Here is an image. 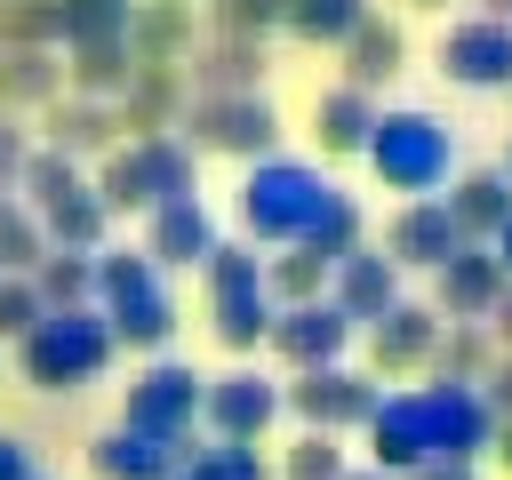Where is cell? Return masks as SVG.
I'll use <instances>...</instances> for the list:
<instances>
[{
  "label": "cell",
  "instance_id": "6da1fadb",
  "mask_svg": "<svg viewBox=\"0 0 512 480\" xmlns=\"http://www.w3.org/2000/svg\"><path fill=\"white\" fill-rule=\"evenodd\" d=\"M328 208H336V184L312 160H256L240 184V224L256 240H280V248H304Z\"/></svg>",
  "mask_w": 512,
  "mask_h": 480
},
{
  "label": "cell",
  "instance_id": "7a4b0ae2",
  "mask_svg": "<svg viewBox=\"0 0 512 480\" xmlns=\"http://www.w3.org/2000/svg\"><path fill=\"white\" fill-rule=\"evenodd\" d=\"M368 168H376L392 192L432 200V192L456 176V136H448V120H432V112H376Z\"/></svg>",
  "mask_w": 512,
  "mask_h": 480
},
{
  "label": "cell",
  "instance_id": "3957f363",
  "mask_svg": "<svg viewBox=\"0 0 512 480\" xmlns=\"http://www.w3.org/2000/svg\"><path fill=\"white\" fill-rule=\"evenodd\" d=\"M208 312H216V336H224L232 352L264 344V336H272L264 256H248V248H224V240H216V256H208Z\"/></svg>",
  "mask_w": 512,
  "mask_h": 480
},
{
  "label": "cell",
  "instance_id": "277c9868",
  "mask_svg": "<svg viewBox=\"0 0 512 480\" xmlns=\"http://www.w3.org/2000/svg\"><path fill=\"white\" fill-rule=\"evenodd\" d=\"M96 288H104V320H112V336H128V344H160L168 328H176V304H168V288H160V272L136 256V248H112L104 264H96Z\"/></svg>",
  "mask_w": 512,
  "mask_h": 480
},
{
  "label": "cell",
  "instance_id": "5b68a950",
  "mask_svg": "<svg viewBox=\"0 0 512 480\" xmlns=\"http://www.w3.org/2000/svg\"><path fill=\"white\" fill-rule=\"evenodd\" d=\"M280 400H288V408H296L312 432H344V424H368L384 392H376V376H352V368L336 360V368H304V376H296Z\"/></svg>",
  "mask_w": 512,
  "mask_h": 480
},
{
  "label": "cell",
  "instance_id": "8992f818",
  "mask_svg": "<svg viewBox=\"0 0 512 480\" xmlns=\"http://www.w3.org/2000/svg\"><path fill=\"white\" fill-rule=\"evenodd\" d=\"M104 352H112V328L96 312H56L32 336V376L40 384H80L88 368H104Z\"/></svg>",
  "mask_w": 512,
  "mask_h": 480
},
{
  "label": "cell",
  "instance_id": "52a82bcc",
  "mask_svg": "<svg viewBox=\"0 0 512 480\" xmlns=\"http://www.w3.org/2000/svg\"><path fill=\"white\" fill-rule=\"evenodd\" d=\"M200 416V376L192 368H144L136 376V392H128V432H144V440H168V448H184V424Z\"/></svg>",
  "mask_w": 512,
  "mask_h": 480
},
{
  "label": "cell",
  "instance_id": "ba28073f",
  "mask_svg": "<svg viewBox=\"0 0 512 480\" xmlns=\"http://www.w3.org/2000/svg\"><path fill=\"white\" fill-rule=\"evenodd\" d=\"M280 408H288V400H280L272 376H256V368H232V376H216V384L200 392L208 432H216V440H240V448H256V432H272Z\"/></svg>",
  "mask_w": 512,
  "mask_h": 480
},
{
  "label": "cell",
  "instance_id": "9c48e42d",
  "mask_svg": "<svg viewBox=\"0 0 512 480\" xmlns=\"http://www.w3.org/2000/svg\"><path fill=\"white\" fill-rule=\"evenodd\" d=\"M440 72L464 88H512V24L504 16H464L440 40Z\"/></svg>",
  "mask_w": 512,
  "mask_h": 480
},
{
  "label": "cell",
  "instance_id": "30bf717a",
  "mask_svg": "<svg viewBox=\"0 0 512 480\" xmlns=\"http://www.w3.org/2000/svg\"><path fill=\"white\" fill-rule=\"evenodd\" d=\"M344 344H352V320H344L328 296H320V304H288V312H272V352L296 360V368H336Z\"/></svg>",
  "mask_w": 512,
  "mask_h": 480
},
{
  "label": "cell",
  "instance_id": "8fae6325",
  "mask_svg": "<svg viewBox=\"0 0 512 480\" xmlns=\"http://www.w3.org/2000/svg\"><path fill=\"white\" fill-rule=\"evenodd\" d=\"M504 288H512V272H504L496 248H480V240H464V248L440 264V312H456V320H496Z\"/></svg>",
  "mask_w": 512,
  "mask_h": 480
},
{
  "label": "cell",
  "instance_id": "7c38bea8",
  "mask_svg": "<svg viewBox=\"0 0 512 480\" xmlns=\"http://www.w3.org/2000/svg\"><path fill=\"white\" fill-rule=\"evenodd\" d=\"M336 312L352 320V328H376L392 304H400V264L392 256H376V248H352V256H336Z\"/></svg>",
  "mask_w": 512,
  "mask_h": 480
},
{
  "label": "cell",
  "instance_id": "4fadbf2b",
  "mask_svg": "<svg viewBox=\"0 0 512 480\" xmlns=\"http://www.w3.org/2000/svg\"><path fill=\"white\" fill-rule=\"evenodd\" d=\"M440 352V320L424 304H392L376 328H368V368L376 376H408V368H432Z\"/></svg>",
  "mask_w": 512,
  "mask_h": 480
},
{
  "label": "cell",
  "instance_id": "5bb4252c",
  "mask_svg": "<svg viewBox=\"0 0 512 480\" xmlns=\"http://www.w3.org/2000/svg\"><path fill=\"white\" fill-rule=\"evenodd\" d=\"M464 248V232H456V216H448V200H408L400 216H392V232H384V256L392 264H448Z\"/></svg>",
  "mask_w": 512,
  "mask_h": 480
},
{
  "label": "cell",
  "instance_id": "9a60e30c",
  "mask_svg": "<svg viewBox=\"0 0 512 480\" xmlns=\"http://www.w3.org/2000/svg\"><path fill=\"white\" fill-rule=\"evenodd\" d=\"M272 104L248 88V96H208L200 104V144H216V152H272Z\"/></svg>",
  "mask_w": 512,
  "mask_h": 480
},
{
  "label": "cell",
  "instance_id": "2e32d148",
  "mask_svg": "<svg viewBox=\"0 0 512 480\" xmlns=\"http://www.w3.org/2000/svg\"><path fill=\"white\" fill-rule=\"evenodd\" d=\"M448 216H456L464 240H480V232L496 240V232L512 224V176H504V168H472V176L448 192Z\"/></svg>",
  "mask_w": 512,
  "mask_h": 480
},
{
  "label": "cell",
  "instance_id": "e0dca14e",
  "mask_svg": "<svg viewBox=\"0 0 512 480\" xmlns=\"http://www.w3.org/2000/svg\"><path fill=\"white\" fill-rule=\"evenodd\" d=\"M152 256H160V264H208V256H216V224H208V208H200V200H168V208H152Z\"/></svg>",
  "mask_w": 512,
  "mask_h": 480
},
{
  "label": "cell",
  "instance_id": "ac0fdd59",
  "mask_svg": "<svg viewBox=\"0 0 512 480\" xmlns=\"http://www.w3.org/2000/svg\"><path fill=\"white\" fill-rule=\"evenodd\" d=\"M176 464H184V448L144 440V432H112V440H96V472H104V480H176Z\"/></svg>",
  "mask_w": 512,
  "mask_h": 480
},
{
  "label": "cell",
  "instance_id": "d6986e66",
  "mask_svg": "<svg viewBox=\"0 0 512 480\" xmlns=\"http://www.w3.org/2000/svg\"><path fill=\"white\" fill-rule=\"evenodd\" d=\"M312 136H320V152H368V136H376V112H368V96L344 80V88H328L320 96V112H312Z\"/></svg>",
  "mask_w": 512,
  "mask_h": 480
},
{
  "label": "cell",
  "instance_id": "ffe728a7",
  "mask_svg": "<svg viewBox=\"0 0 512 480\" xmlns=\"http://www.w3.org/2000/svg\"><path fill=\"white\" fill-rule=\"evenodd\" d=\"M400 56H408V40H400V24H384V16H368L352 40H344V72H352V88L368 96L376 80H392L400 72Z\"/></svg>",
  "mask_w": 512,
  "mask_h": 480
},
{
  "label": "cell",
  "instance_id": "44dd1931",
  "mask_svg": "<svg viewBox=\"0 0 512 480\" xmlns=\"http://www.w3.org/2000/svg\"><path fill=\"white\" fill-rule=\"evenodd\" d=\"M336 280V264L320 256V248H288V256H272L264 264V296L288 312V304H320V288Z\"/></svg>",
  "mask_w": 512,
  "mask_h": 480
},
{
  "label": "cell",
  "instance_id": "7402d4cb",
  "mask_svg": "<svg viewBox=\"0 0 512 480\" xmlns=\"http://www.w3.org/2000/svg\"><path fill=\"white\" fill-rule=\"evenodd\" d=\"M184 40H192V16L176 0H144L136 24H128V56H144V64H168Z\"/></svg>",
  "mask_w": 512,
  "mask_h": 480
},
{
  "label": "cell",
  "instance_id": "603a6c76",
  "mask_svg": "<svg viewBox=\"0 0 512 480\" xmlns=\"http://www.w3.org/2000/svg\"><path fill=\"white\" fill-rule=\"evenodd\" d=\"M432 368H440V384H480V376L496 368V344H488V328H480V320H456V328H440V352H432Z\"/></svg>",
  "mask_w": 512,
  "mask_h": 480
},
{
  "label": "cell",
  "instance_id": "cb8c5ba5",
  "mask_svg": "<svg viewBox=\"0 0 512 480\" xmlns=\"http://www.w3.org/2000/svg\"><path fill=\"white\" fill-rule=\"evenodd\" d=\"M360 24H368L360 0H288V32H304V40H352Z\"/></svg>",
  "mask_w": 512,
  "mask_h": 480
},
{
  "label": "cell",
  "instance_id": "d4e9b609",
  "mask_svg": "<svg viewBox=\"0 0 512 480\" xmlns=\"http://www.w3.org/2000/svg\"><path fill=\"white\" fill-rule=\"evenodd\" d=\"M136 24V0H64V32L88 48V40H128Z\"/></svg>",
  "mask_w": 512,
  "mask_h": 480
},
{
  "label": "cell",
  "instance_id": "484cf974",
  "mask_svg": "<svg viewBox=\"0 0 512 480\" xmlns=\"http://www.w3.org/2000/svg\"><path fill=\"white\" fill-rule=\"evenodd\" d=\"M176 480H272V472H264V456H256V448L216 440V448H200L192 464H176Z\"/></svg>",
  "mask_w": 512,
  "mask_h": 480
},
{
  "label": "cell",
  "instance_id": "4316f807",
  "mask_svg": "<svg viewBox=\"0 0 512 480\" xmlns=\"http://www.w3.org/2000/svg\"><path fill=\"white\" fill-rule=\"evenodd\" d=\"M280 480H344V448H336V432H304V440L288 448Z\"/></svg>",
  "mask_w": 512,
  "mask_h": 480
},
{
  "label": "cell",
  "instance_id": "83f0119b",
  "mask_svg": "<svg viewBox=\"0 0 512 480\" xmlns=\"http://www.w3.org/2000/svg\"><path fill=\"white\" fill-rule=\"evenodd\" d=\"M216 24H224L232 40H248V32H264V24H288V0H216Z\"/></svg>",
  "mask_w": 512,
  "mask_h": 480
},
{
  "label": "cell",
  "instance_id": "f1b7e54d",
  "mask_svg": "<svg viewBox=\"0 0 512 480\" xmlns=\"http://www.w3.org/2000/svg\"><path fill=\"white\" fill-rule=\"evenodd\" d=\"M0 88H8V96H48V88H56V72H48V56H32V48H24V56H8Z\"/></svg>",
  "mask_w": 512,
  "mask_h": 480
},
{
  "label": "cell",
  "instance_id": "f546056e",
  "mask_svg": "<svg viewBox=\"0 0 512 480\" xmlns=\"http://www.w3.org/2000/svg\"><path fill=\"white\" fill-rule=\"evenodd\" d=\"M480 400L496 408V424H512V352H504V360H496V368L480 376Z\"/></svg>",
  "mask_w": 512,
  "mask_h": 480
},
{
  "label": "cell",
  "instance_id": "4dcf8cb0",
  "mask_svg": "<svg viewBox=\"0 0 512 480\" xmlns=\"http://www.w3.org/2000/svg\"><path fill=\"white\" fill-rule=\"evenodd\" d=\"M408 480H472V464H456V456H440V464H424V472H408Z\"/></svg>",
  "mask_w": 512,
  "mask_h": 480
},
{
  "label": "cell",
  "instance_id": "1f68e13d",
  "mask_svg": "<svg viewBox=\"0 0 512 480\" xmlns=\"http://www.w3.org/2000/svg\"><path fill=\"white\" fill-rule=\"evenodd\" d=\"M0 480H24V456H16V440H0Z\"/></svg>",
  "mask_w": 512,
  "mask_h": 480
},
{
  "label": "cell",
  "instance_id": "d6a6232c",
  "mask_svg": "<svg viewBox=\"0 0 512 480\" xmlns=\"http://www.w3.org/2000/svg\"><path fill=\"white\" fill-rule=\"evenodd\" d=\"M496 344H512V288H504V304H496Z\"/></svg>",
  "mask_w": 512,
  "mask_h": 480
},
{
  "label": "cell",
  "instance_id": "836d02e7",
  "mask_svg": "<svg viewBox=\"0 0 512 480\" xmlns=\"http://www.w3.org/2000/svg\"><path fill=\"white\" fill-rule=\"evenodd\" d=\"M496 464L512 472V424H496Z\"/></svg>",
  "mask_w": 512,
  "mask_h": 480
},
{
  "label": "cell",
  "instance_id": "e575fe53",
  "mask_svg": "<svg viewBox=\"0 0 512 480\" xmlns=\"http://www.w3.org/2000/svg\"><path fill=\"white\" fill-rule=\"evenodd\" d=\"M496 264H504V272H512V224H504V232H496Z\"/></svg>",
  "mask_w": 512,
  "mask_h": 480
},
{
  "label": "cell",
  "instance_id": "d590c367",
  "mask_svg": "<svg viewBox=\"0 0 512 480\" xmlns=\"http://www.w3.org/2000/svg\"><path fill=\"white\" fill-rule=\"evenodd\" d=\"M488 16H504V24H512V0H488Z\"/></svg>",
  "mask_w": 512,
  "mask_h": 480
},
{
  "label": "cell",
  "instance_id": "8d00e7d4",
  "mask_svg": "<svg viewBox=\"0 0 512 480\" xmlns=\"http://www.w3.org/2000/svg\"><path fill=\"white\" fill-rule=\"evenodd\" d=\"M344 480H392V472H344Z\"/></svg>",
  "mask_w": 512,
  "mask_h": 480
},
{
  "label": "cell",
  "instance_id": "74e56055",
  "mask_svg": "<svg viewBox=\"0 0 512 480\" xmlns=\"http://www.w3.org/2000/svg\"><path fill=\"white\" fill-rule=\"evenodd\" d=\"M416 8H448V0H416Z\"/></svg>",
  "mask_w": 512,
  "mask_h": 480
},
{
  "label": "cell",
  "instance_id": "f35d334b",
  "mask_svg": "<svg viewBox=\"0 0 512 480\" xmlns=\"http://www.w3.org/2000/svg\"><path fill=\"white\" fill-rule=\"evenodd\" d=\"M504 176H512V152H504Z\"/></svg>",
  "mask_w": 512,
  "mask_h": 480
}]
</instances>
